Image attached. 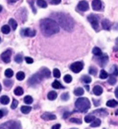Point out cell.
I'll list each match as a JSON object with an SVG mask.
<instances>
[{
  "instance_id": "cell-1",
  "label": "cell",
  "mask_w": 118,
  "mask_h": 129,
  "mask_svg": "<svg viewBox=\"0 0 118 129\" xmlns=\"http://www.w3.org/2000/svg\"><path fill=\"white\" fill-rule=\"evenodd\" d=\"M41 30L44 36H52L59 32V25L54 19H44L41 20L40 23Z\"/></svg>"
},
{
  "instance_id": "cell-2",
  "label": "cell",
  "mask_w": 118,
  "mask_h": 129,
  "mask_svg": "<svg viewBox=\"0 0 118 129\" xmlns=\"http://www.w3.org/2000/svg\"><path fill=\"white\" fill-rule=\"evenodd\" d=\"M52 19H54L59 26H61L67 31H72L74 29V20L69 15L65 13H54L53 14Z\"/></svg>"
},
{
  "instance_id": "cell-3",
  "label": "cell",
  "mask_w": 118,
  "mask_h": 129,
  "mask_svg": "<svg viewBox=\"0 0 118 129\" xmlns=\"http://www.w3.org/2000/svg\"><path fill=\"white\" fill-rule=\"evenodd\" d=\"M75 106L77 110L74 112H87L91 108V102L88 98H78L75 102Z\"/></svg>"
},
{
  "instance_id": "cell-4",
  "label": "cell",
  "mask_w": 118,
  "mask_h": 129,
  "mask_svg": "<svg viewBox=\"0 0 118 129\" xmlns=\"http://www.w3.org/2000/svg\"><path fill=\"white\" fill-rule=\"evenodd\" d=\"M0 129H21V124L19 121H8L0 124Z\"/></svg>"
},
{
  "instance_id": "cell-5",
  "label": "cell",
  "mask_w": 118,
  "mask_h": 129,
  "mask_svg": "<svg viewBox=\"0 0 118 129\" xmlns=\"http://www.w3.org/2000/svg\"><path fill=\"white\" fill-rule=\"evenodd\" d=\"M43 77L40 74V72L36 73V74H34V75H32L31 78H29V80H28V84H29L30 86L32 87H34L36 86V85H38L39 83H41L42 82V80H43Z\"/></svg>"
},
{
  "instance_id": "cell-6",
  "label": "cell",
  "mask_w": 118,
  "mask_h": 129,
  "mask_svg": "<svg viewBox=\"0 0 118 129\" xmlns=\"http://www.w3.org/2000/svg\"><path fill=\"white\" fill-rule=\"evenodd\" d=\"M88 22L91 23V25L92 26L95 30H99V18L96 15H93V14H91L90 16L88 17Z\"/></svg>"
},
{
  "instance_id": "cell-7",
  "label": "cell",
  "mask_w": 118,
  "mask_h": 129,
  "mask_svg": "<svg viewBox=\"0 0 118 129\" xmlns=\"http://www.w3.org/2000/svg\"><path fill=\"white\" fill-rule=\"evenodd\" d=\"M83 67H84L83 62L78 61V62L73 63V64L70 66V69H71V71H73L74 73H79L81 70L83 69Z\"/></svg>"
},
{
  "instance_id": "cell-8",
  "label": "cell",
  "mask_w": 118,
  "mask_h": 129,
  "mask_svg": "<svg viewBox=\"0 0 118 129\" xmlns=\"http://www.w3.org/2000/svg\"><path fill=\"white\" fill-rule=\"evenodd\" d=\"M11 54H12V51L10 49H8L7 51H5L1 54V59L4 63H9L10 62V58H11Z\"/></svg>"
},
{
  "instance_id": "cell-9",
  "label": "cell",
  "mask_w": 118,
  "mask_h": 129,
  "mask_svg": "<svg viewBox=\"0 0 118 129\" xmlns=\"http://www.w3.org/2000/svg\"><path fill=\"white\" fill-rule=\"evenodd\" d=\"M20 34L22 36H24V37H34L35 35H36V31L34 30H32V29H23L21 30L20 31Z\"/></svg>"
},
{
  "instance_id": "cell-10",
  "label": "cell",
  "mask_w": 118,
  "mask_h": 129,
  "mask_svg": "<svg viewBox=\"0 0 118 129\" xmlns=\"http://www.w3.org/2000/svg\"><path fill=\"white\" fill-rule=\"evenodd\" d=\"M108 61H109V57L107 54H102V56H100V58L98 59V63L102 67H105L107 64Z\"/></svg>"
},
{
  "instance_id": "cell-11",
  "label": "cell",
  "mask_w": 118,
  "mask_h": 129,
  "mask_svg": "<svg viewBox=\"0 0 118 129\" xmlns=\"http://www.w3.org/2000/svg\"><path fill=\"white\" fill-rule=\"evenodd\" d=\"M91 6H92V8H93L95 11L102 10V1H101V0H93L92 3H91Z\"/></svg>"
},
{
  "instance_id": "cell-12",
  "label": "cell",
  "mask_w": 118,
  "mask_h": 129,
  "mask_svg": "<svg viewBox=\"0 0 118 129\" xmlns=\"http://www.w3.org/2000/svg\"><path fill=\"white\" fill-rule=\"evenodd\" d=\"M88 8H90L88 3L87 2V1H85V0H83V1H80V2L78 4V8L79 9V10L83 11V12H85V11L88 10Z\"/></svg>"
},
{
  "instance_id": "cell-13",
  "label": "cell",
  "mask_w": 118,
  "mask_h": 129,
  "mask_svg": "<svg viewBox=\"0 0 118 129\" xmlns=\"http://www.w3.org/2000/svg\"><path fill=\"white\" fill-rule=\"evenodd\" d=\"M42 119H43L44 121H50V120H54V119L56 118V116L53 114V113H44L42 114Z\"/></svg>"
},
{
  "instance_id": "cell-14",
  "label": "cell",
  "mask_w": 118,
  "mask_h": 129,
  "mask_svg": "<svg viewBox=\"0 0 118 129\" xmlns=\"http://www.w3.org/2000/svg\"><path fill=\"white\" fill-rule=\"evenodd\" d=\"M40 74L43 76V78H49L51 77V71L48 69V68H46V67H43V68H41V70L39 71Z\"/></svg>"
},
{
  "instance_id": "cell-15",
  "label": "cell",
  "mask_w": 118,
  "mask_h": 129,
  "mask_svg": "<svg viewBox=\"0 0 118 129\" xmlns=\"http://www.w3.org/2000/svg\"><path fill=\"white\" fill-rule=\"evenodd\" d=\"M92 113L94 114H97V115H100V116H107L108 115V112L105 109H97V110L93 111Z\"/></svg>"
},
{
  "instance_id": "cell-16",
  "label": "cell",
  "mask_w": 118,
  "mask_h": 129,
  "mask_svg": "<svg viewBox=\"0 0 118 129\" xmlns=\"http://www.w3.org/2000/svg\"><path fill=\"white\" fill-rule=\"evenodd\" d=\"M102 29H103V30H110V29H111V22L109 21V19H102Z\"/></svg>"
},
{
  "instance_id": "cell-17",
  "label": "cell",
  "mask_w": 118,
  "mask_h": 129,
  "mask_svg": "<svg viewBox=\"0 0 118 129\" xmlns=\"http://www.w3.org/2000/svg\"><path fill=\"white\" fill-rule=\"evenodd\" d=\"M102 91H103V89L101 86H95L93 88V93L96 96H100V95H102Z\"/></svg>"
},
{
  "instance_id": "cell-18",
  "label": "cell",
  "mask_w": 118,
  "mask_h": 129,
  "mask_svg": "<svg viewBox=\"0 0 118 129\" xmlns=\"http://www.w3.org/2000/svg\"><path fill=\"white\" fill-rule=\"evenodd\" d=\"M106 105H107L108 107L114 108L118 105V102L115 101V100H110V101H108V102H106Z\"/></svg>"
},
{
  "instance_id": "cell-19",
  "label": "cell",
  "mask_w": 118,
  "mask_h": 129,
  "mask_svg": "<svg viewBox=\"0 0 118 129\" xmlns=\"http://www.w3.org/2000/svg\"><path fill=\"white\" fill-rule=\"evenodd\" d=\"M9 102H10L9 98H8V96H6V95H4V96H2L1 98H0V102H1V104H3V105L8 104Z\"/></svg>"
},
{
  "instance_id": "cell-20",
  "label": "cell",
  "mask_w": 118,
  "mask_h": 129,
  "mask_svg": "<svg viewBox=\"0 0 118 129\" xmlns=\"http://www.w3.org/2000/svg\"><path fill=\"white\" fill-rule=\"evenodd\" d=\"M92 53H93V54L96 55V56H102V52L99 47H94L93 50H92Z\"/></svg>"
},
{
  "instance_id": "cell-21",
  "label": "cell",
  "mask_w": 118,
  "mask_h": 129,
  "mask_svg": "<svg viewBox=\"0 0 118 129\" xmlns=\"http://www.w3.org/2000/svg\"><path fill=\"white\" fill-rule=\"evenodd\" d=\"M52 86H53V88L54 89H64V87H63V85H62L60 82H59L58 80H54V82H53V84H52Z\"/></svg>"
},
{
  "instance_id": "cell-22",
  "label": "cell",
  "mask_w": 118,
  "mask_h": 129,
  "mask_svg": "<svg viewBox=\"0 0 118 129\" xmlns=\"http://www.w3.org/2000/svg\"><path fill=\"white\" fill-rule=\"evenodd\" d=\"M47 98H48L50 101H54L57 98V93L55 91H50L47 95Z\"/></svg>"
},
{
  "instance_id": "cell-23",
  "label": "cell",
  "mask_w": 118,
  "mask_h": 129,
  "mask_svg": "<svg viewBox=\"0 0 118 129\" xmlns=\"http://www.w3.org/2000/svg\"><path fill=\"white\" fill-rule=\"evenodd\" d=\"M20 111H21L22 113L27 114V113H29L30 112L32 111V107H31V106H21V108H20Z\"/></svg>"
},
{
  "instance_id": "cell-24",
  "label": "cell",
  "mask_w": 118,
  "mask_h": 129,
  "mask_svg": "<svg viewBox=\"0 0 118 129\" xmlns=\"http://www.w3.org/2000/svg\"><path fill=\"white\" fill-rule=\"evenodd\" d=\"M74 94L76 96H82L84 94V89L82 88H77V89L74 90Z\"/></svg>"
},
{
  "instance_id": "cell-25",
  "label": "cell",
  "mask_w": 118,
  "mask_h": 129,
  "mask_svg": "<svg viewBox=\"0 0 118 129\" xmlns=\"http://www.w3.org/2000/svg\"><path fill=\"white\" fill-rule=\"evenodd\" d=\"M23 89H22L21 87H17L16 89H15V90H14V93H15V95H17V96H21L22 94H23Z\"/></svg>"
},
{
  "instance_id": "cell-26",
  "label": "cell",
  "mask_w": 118,
  "mask_h": 129,
  "mask_svg": "<svg viewBox=\"0 0 118 129\" xmlns=\"http://www.w3.org/2000/svg\"><path fill=\"white\" fill-rule=\"evenodd\" d=\"M1 31L4 33V34H8L10 32V27L8 25H4L2 28H1Z\"/></svg>"
},
{
  "instance_id": "cell-27",
  "label": "cell",
  "mask_w": 118,
  "mask_h": 129,
  "mask_svg": "<svg viewBox=\"0 0 118 129\" xmlns=\"http://www.w3.org/2000/svg\"><path fill=\"white\" fill-rule=\"evenodd\" d=\"M37 6H39L40 8H47V3L45 0H37Z\"/></svg>"
},
{
  "instance_id": "cell-28",
  "label": "cell",
  "mask_w": 118,
  "mask_h": 129,
  "mask_svg": "<svg viewBox=\"0 0 118 129\" xmlns=\"http://www.w3.org/2000/svg\"><path fill=\"white\" fill-rule=\"evenodd\" d=\"M13 74H14L13 70L10 69V68H8V69H7V70L5 71V76H6V77H7L8 78H12V77H13Z\"/></svg>"
},
{
  "instance_id": "cell-29",
  "label": "cell",
  "mask_w": 118,
  "mask_h": 129,
  "mask_svg": "<svg viewBox=\"0 0 118 129\" xmlns=\"http://www.w3.org/2000/svg\"><path fill=\"white\" fill-rule=\"evenodd\" d=\"M101 123H102V122H101V120H100V119H98V118H96L91 124V127H98V126H100V125H101Z\"/></svg>"
},
{
  "instance_id": "cell-30",
  "label": "cell",
  "mask_w": 118,
  "mask_h": 129,
  "mask_svg": "<svg viewBox=\"0 0 118 129\" xmlns=\"http://www.w3.org/2000/svg\"><path fill=\"white\" fill-rule=\"evenodd\" d=\"M9 24L11 25V28H12V30H16L17 27H18V23H17V21L14 19H9Z\"/></svg>"
},
{
  "instance_id": "cell-31",
  "label": "cell",
  "mask_w": 118,
  "mask_h": 129,
  "mask_svg": "<svg viewBox=\"0 0 118 129\" xmlns=\"http://www.w3.org/2000/svg\"><path fill=\"white\" fill-rule=\"evenodd\" d=\"M95 119H96V118H95V116H94V115H87V116H85L84 120H85V122H86V123H92Z\"/></svg>"
},
{
  "instance_id": "cell-32",
  "label": "cell",
  "mask_w": 118,
  "mask_h": 129,
  "mask_svg": "<svg viewBox=\"0 0 118 129\" xmlns=\"http://www.w3.org/2000/svg\"><path fill=\"white\" fill-rule=\"evenodd\" d=\"M16 77H17V79H18V80H23V79L25 78V74H24V72L19 71V72L17 73Z\"/></svg>"
},
{
  "instance_id": "cell-33",
  "label": "cell",
  "mask_w": 118,
  "mask_h": 129,
  "mask_svg": "<svg viewBox=\"0 0 118 129\" xmlns=\"http://www.w3.org/2000/svg\"><path fill=\"white\" fill-rule=\"evenodd\" d=\"M81 80L83 81L84 83H86V84H88V83H91V77H88V76H83L82 78H81Z\"/></svg>"
},
{
  "instance_id": "cell-34",
  "label": "cell",
  "mask_w": 118,
  "mask_h": 129,
  "mask_svg": "<svg viewBox=\"0 0 118 129\" xmlns=\"http://www.w3.org/2000/svg\"><path fill=\"white\" fill-rule=\"evenodd\" d=\"M108 78V73L105 71V70H101V72H100V78H102V79H105V78Z\"/></svg>"
},
{
  "instance_id": "cell-35",
  "label": "cell",
  "mask_w": 118,
  "mask_h": 129,
  "mask_svg": "<svg viewBox=\"0 0 118 129\" xmlns=\"http://www.w3.org/2000/svg\"><path fill=\"white\" fill-rule=\"evenodd\" d=\"M32 102H33V99H32V96H26L24 98V102L26 103V104H31V103H32Z\"/></svg>"
},
{
  "instance_id": "cell-36",
  "label": "cell",
  "mask_w": 118,
  "mask_h": 129,
  "mask_svg": "<svg viewBox=\"0 0 118 129\" xmlns=\"http://www.w3.org/2000/svg\"><path fill=\"white\" fill-rule=\"evenodd\" d=\"M112 75L114 76V77L118 76V67L115 64L113 66V67H112Z\"/></svg>"
},
{
  "instance_id": "cell-37",
  "label": "cell",
  "mask_w": 118,
  "mask_h": 129,
  "mask_svg": "<svg viewBox=\"0 0 118 129\" xmlns=\"http://www.w3.org/2000/svg\"><path fill=\"white\" fill-rule=\"evenodd\" d=\"M22 60H23L22 54H17L16 56H15V62H17V63H19V64H20V63L22 62Z\"/></svg>"
},
{
  "instance_id": "cell-38",
  "label": "cell",
  "mask_w": 118,
  "mask_h": 129,
  "mask_svg": "<svg viewBox=\"0 0 118 129\" xmlns=\"http://www.w3.org/2000/svg\"><path fill=\"white\" fill-rule=\"evenodd\" d=\"M108 82H109V84H111V85H114V84H116V78L114 76L112 75L110 78H109Z\"/></svg>"
},
{
  "instance_id": "cell-39",
  "label": "cell",
  "mask_w": 118,
  "mask_h": 129,
  "mask_svg": "<svg viewBox=\"0 0 118 129\" xmlns=\"http://www.w3.org/2000/svg\"><path fill=\"white\" fill-rule=\"evenodd\" d=\"M4 85H5L7 88H10V87L13 85V81L9 80V79H5V80H4Z\"/></svg>"
},
{
  "instance_id": "cell-40",
  "label": "cell",
  "mask_w": 118,
  "mask_h": 129,
  "mask_svg": "<svg viewBox=\"0 0 118 129\" xmlns=\"http://www.w3.org/2000/svg\"><path fill=\"white\" fill-rule=\"evenodd\" d=\"M53 75H54V78H60V76H61V73H60V71H59V69H57V68H54V71H53Z\"/></svg>"
},
{
  "instance_id": "cell-41",
  "label": "cell",
  "mask_w": 118,
  "mask_h": 129,
  "mask_svg": "<svg viewBox=\"0 0 118 129\" xmlns=\"http://www.w3.org/2000/svg\"><path fill=\"white\" fill-rule=\"evenodd\" d=\"M64 80L66 83H70V82L72 81V77L70 75H66L64 77Z\"/></svg>"
},
{
  "instance_id": "cell-42",
  "label": "cell",
  "mask_w": 118,
  "mask_h": 129,
  "mask_svg": "<svg viewBox=\"0 0 118 129\" xmlns=\"http://www.w3.org/2000/svg\"><path fill=\"white\" fill-rule=\"evenodd\" d=\"M88 73H90L91 75H96V74H97V69H96V67H90V69H88Z\"/></svg>"
},
{
  "instance_id": "cell-43",
  "label": "cell",
  "mask_w": 118,
  "mask_h": 129,
  "mask_svg": "<svg viewBox=\"0 0 118 129\" xmlns=\"http://www.w3.org/2000/svg\"><path fill=\"white\" fill-rule=\"evenodd\" d=\"M68 99H69V94H68L67 92H66V93H63V94L61 95V100H62V101L66 102V101H67Z\"/></svg>"
},
{
  "instance_id": "cell-44",
  "label": "cell",
  "mask_w": 118,
  "mask_h": 129,
  "mask_svg": "<svg viewBox=\"0 0 118 129\" xmlns=\"http://www.w3.org/2000/svg\"><path fill=\"white\" fill-rule=\"evenodd\" d=\"M18 104H19V102L17 101V100L14 99L13 101H12V104H11V109H16L17 106H18Z\"/></svg>"
},
{
  "instance_id": "cell-45",
  "label": "cell",
  "mask_w": 118,
  "mask_h": 129,
  "mask_svg": "<svg viewBox=\"0 0 118 129\" xmlns=\"http://www.w3.org/2000/svg\"><path fill=\"white\" fill-rule=\"evenodd\" d=\"M70 122H71V123L78 124H81V120H79V119H78V118H71V119H70Z\"/></svg>"
},
{
  "instance_id": "cell-46",
  "label": "cell",
  "mask_w": 118,
  "mask_h": 129,
  "mask_svg": "<svg viewBox=\"0 0 118 129\" xmlns=\"http://www.w3.org/2000/svg\"><path fill=\"white\" fill-rule=\"evenodd\" d=\"M48 1L52 5H58L59 3L61 2V0H48Z\"/></svg>"
},
{
  "instance_id": "cell-47",
  "label": "cell",
  "mask_w": 118,
  "mask_h": 129,
  "mask_svg": "<svg viewBox=\"0 0 118 129\" xmlns=\"http://www.w3.org/2000/svg\"><path fill=\"white\" fill-rule=\"evenodd\" d=\"M25 61H26L28 64H32V63H33V59L31 58V57H25Z\"/></svg>"
},
{
  "instance_id": "cell-48",
  "label": "cell",
  "mask_w": 118,
  "mask_h": 129,
  "mask_svg": "<svg viewBox=\"0 0 118 129\" xmlns=\"http://www.w3.org/2000/svg\"><path fill=\"white\" fill-rule=\"evenodd\" d=\"M6 113H7V110H0V119L4 115H6Z\"/></svg>"
},
{
  "instance_id": "cell-49",
  "label": "cell",
  "mask_w": 118,
  "mask_h": 129,
  "mask_svg": "<svg viewBox=\"0 0 118 129\" xmlns=\"http://www.w3.org/2000/svg\"><path fill=\"white\" fill-rule=\"evenodd\" d=\"M60 127H61V124H54V125L52 126V129H60Z\"/></svg>"
},
{
  "instance_id": "cell-50",
  "label": "cell",
  "mask_w": 118,
  "mask_h": 129,
  "mask_svg": "<svg viewBox=\"0 0 118 129\" xmlns=\"http://www.w3.org/2000/svg\"><path fill=\"white\" fill-rule=\"evenodd\" d=\"M70 114H71V113H69V112H66V113H64V115H63V118H64V119L67 118V117H68Z\"/></svg>"
},
{
  "instance_id": "cell-51",
  "label": "cell",
  "mask_w": 118,
  "mask_h": 129,
  "mask_svg": "<svg viewBox=\"0 0 118 129\" xmlns=\"http://www.w3.org/2000/svg\"><path fill=\"white\" fill-rule=\"evenodd\" d=\"M93 103L95 104V106H99V105H100V101H96V100H93Z\"/></svg>"
},
{
  "instance_id": "cell-52",
  "label": "cell",
  "mask_w": 118,
  "mask_h": 129,
  "mask_svg": "<svg viewBox=\"0 0 118 129\" xmlns=\"http://www.w3.org/2000/svg\"><path fill=\"white\" fill-rule=\"evenodd\" d=\"M114 93H115V96H116V98L118 99V87L115 89V91H114Z\"/></svg>"
},
{
  "instance_id": "cell-53",
  "label": "cell",
  "mask_w": 118,
  "mask_h": 129,
  "mask_svg": "<svg viewBox=\"0 0 118 129\" xmlns=\"http://www.w3.org/2000/svg\"><path fill=\"white\" fill-rule=\"evenodd\" d=\"M17 2V0H8V3H15Z\"/></svg>"
},
{
  "instance_id": "cell-54",
  "label": "cell",
  "mask_w": 118,
  "mask_h": 129,
  "mask_svg": "<svg viewBox=\"0 0 118 129\" xmlns=\"http://www.w3.org/2000/svg\"><path fill=\"white\" fill-rule=\"evenodd\" d=\"M85 88H86L87 90H90V87H88V85H86V86H85Z\"/></svg>"
},
{
  "instance_id": "cell-55",
  "label": "cell",
  "mask_w": 118,
  "mask_h": 129,
  "mask_svg": "<svg viewBox=\"0 0 118 129\" xmlns=\"http://www.w3.org/2000/svg\"><path fill=\"white\" fill-rule=\"evenodd\" d=\"M113 51H118V47H117V46H116V47H114V48H113Z\"/></svg>"
},
{
  "instance_id": "cell-56",
  "label": "cell",
  "mask_w": 118,
  "mask_h": 129,
  "mask_svg": "<svg viewBox=\"0 0 118 129\" xmlns=\"http://www.w3.org/2000/svg\"><path fill=\"white\" fill-rule=\"evenodd\" d=\"M2 9H3V8H2V6L0 5V12H1V11H2Z\"/></svg>"
},
{
  "instance_id": "cell-57",
  "label": "cell",
  "mask_w": 118,
  "mask_h": 129,
  "mask_svg": "<svg viewBox=\"0 0 118 129\" xmlns=\"http://www.w3.org/2000/svg\"><path fill=\"white\" fill-rule=\"evenodd\" d=\"M1 89H2V87H1V84H0V92H1Z\"/></svg>"
},
{
  "instance_id": "cell-58",
  "label": "cell",
  "mask_w": 118,
  "mask_h": 129,
  "mask_svg": "<svg viewBox=\"0 0 118 129\" xmlns=\"http://www.w3.org/2000/svg\"><path fill=\"white\" fill-rule=\"evenodd\" d=\"M115 114H116V115H118V110H117V111H116V112H115Z\"/></svg>"
},
{
  "instance_id": "cell-59",
  "label": "cell",
  "mask_w": 118,
  "mask_h": 129,
  "mask_svg": "<svg viewBox=\"0 0 118 129\" xmlns=\"http://www.w3.org/2000/svg\"><path fill=\"white\" fill-rule=\"evenodd\" d=\"M116 44H117V45H118V39H117V40H116Z\"/></svg>"
},
{
  "instance_id": "cell-60",
  "label": "cell",
  "mask_w": 118,
  "mask_h": 129,
  "mask_svg": "<svg viewBox=\"0 0 118 129\" xmlns=\"http://www.w3.org/2000/svg\"><path fill=\"white\" fill-rule=\"evenodd\" d=\"M0 42H1V38H0Z\"/></svg>"
},
{
  "instance_id": "cell-61",
  "label": "cell",
  "mask_w": 118,
  "mask_h": 129,
  "mask_svg": "<svg viewBox=\"0 0 118 129\" xmlns=\"http://www.w3.org/2000/svg\"><path fill=\"white\" fill-rule=\"evenodd\" d=\"M73 129H77V128H73Z\"/></svg>"
}]
</instances>
